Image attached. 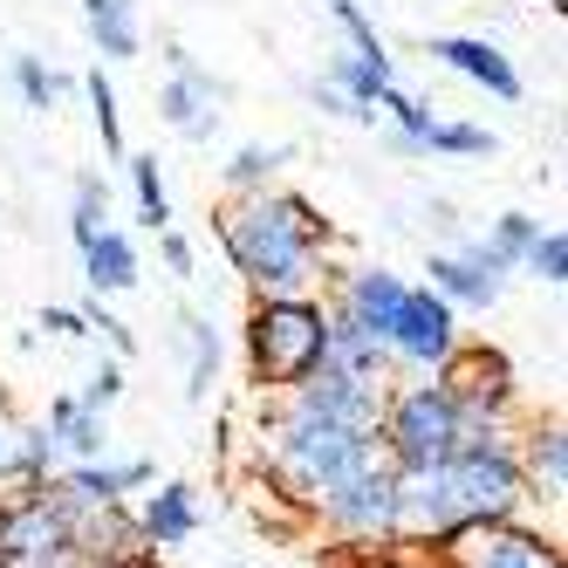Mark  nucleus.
Wrapping results in <instances>:
<instances>
[{
	"label": "nucleus",
	"mask_w": 568,
	"mask_h": 568,
	"mask_svg": "<svg viewBox=\"0 0 568 568\" xmlns=\"http://www.w3.org/2000/svg\"><path fill=\"white\" fill-rule=\"evenodd\" d=\"M220 247L254 295H315L336 254V226L308 192H233L220 206Z\"/></svg>",
	"instance_id": "obj_1"
},
{
	"label": "nucleus",
	"mask_w": 568,
	"mask_h": 568,
	"mask_svg": "<svg viewBox=\"0 0 568 568\" xmlns=\"http://www.w3.org/2000/svg\"><path fill=\"white\" fill-rule=\"evenodd\" d=\"M363 459H377V432H356L343 418L302 412V404L281 397L267 425H261V473L267 494H281L288 507H315L336 479H349Z\"/></svg>",
	"instance_id": "obj_2"
},
{
	"label": "nucleus",
	"mask_w": 568,
	"mask_h": 568,
	"mask_svg": "<svg viewBox=\"0 0 568 568\" xmlns=\"http://www.w3.org/2000/svg\"><path fill=\"white\" fill-rule=\"evenodd\" d=\"M322 343H329V302L322 295H254L240 322V349H247L254 390L281 397L302 377L322 371Z\"/></svg>",
	"instance_id": "obj_3"
},
{
	"label": "nucleus",
	"mask_w": 568,
	"mask_h": 568,
	"mask_svg": "<svg viewBox=\"0 0 568 568\" xmlns=\"http://www.w3.org/2000/svg\"><path fill=\"white\" fill-rule=\"evenodd\" d=\"M438 466H445V486H453V500H459V520H514L527 507L514 425H466L459 445Z\"/></svg>",
	"instance_id": "obj_4"
},
{
	"label": "nucleus",
	"mask_w": 568,
	"mask_h": 568,
	"mask_svg": "<svg viewBox=\"0 0 568 568\" xmlns=\"http://www.w3.org/2000/svg\"><path fill=\"white\" fill-rule=\"evenodd\" d=\"M466 418L453 390L438 377H404L384 390V418H377V453L397 466V473H418V466H438L445 453L459 445Z\"/></svg>",
	"instance_id": "obj_5"
},
{
	"label": "nucleus",
	"mask_w": 568,
	"mask_h": 568,
	"mask_svg": "<svg viewBox=\"0 0 568 568\" xmlns=\"http://www.w3.org/2000/svg\"><path fill=\"white\" fill-rule=\"evenodd\" d=\"M308 514L329 527L336 541H349V548H390V541H397V466H390L384 453L363 459V466H356L349 479H336Z\"/></svg>",
	"instance_id": "obj_6"
},
{
	"label": "nucleus",
	"mask_w": 568,
	"mask_h": 568,
	"mask_svg": "<svg viewBox=\"0 0 568 568\" xmlns=\"http://www.w3.org/2000/svg\"><path fill=\"white\" fill-rule=\"evenodd\" d=\"M432 568H568L561 535L514 520H459L432 541Z\"/></svg>",
	"instance_id": "obj_7"
},
{
	"label": "nucleus",
	"mask_w": 568,
	"mask_h": 568,
	"mask_svg": "<svg viewBox=\"0 0 568 568\" xmlns=\"http://www.w3.org/2000/svg\"><path fill=\"white\" fill-rule=\"evenodd\" d=\"M432 377L453 390V404H459L466 425H514L520 371H514V356H507L500 343H459Z\"/></svg>",
	"instance_id": "obj_8"
},
{
	"label": "nucleus",
	"mask_w": 568,
	"mask_h": 568,
	"mask_svg": "<svg viewBox=\"0 0 568 568\" xmlns=\"http://www.w3.org/2000/svg\"><path fill=\"white\" fill-rule=\"evenodd\" d=\"M459 343H466L459 308L445 302V295H432V288H418V281H404L397 322H390V336H384V349H390V363H397V377H432Z\"/></svg>",
	"instance_id": "obj_9"
},
{
	"label": "nucleus",
	"mask_w": 568,
	"mask_h": 568,
	"mask_svg": "<svg viewBox=\"0 0 568 568\" xmlns=\"http://www.w3.org/2000/svg\"><path fill=\"white\" fill-rule=\"evenodd\" d=\"M158 479L151 459H69L62 473H49V500L55 507H124L131 494Z\"/></svg>",
	"instance_id": "obj_10"
},
{
	"label": "nucleus",
	"mask_w": 568,
	"mask_h": 568,
	"mask_svg": "<svg viewBox=\"0 0 568 568\" xmlns=\"http://www.w3.org/2000/svg\"><path fill=\"white\" fill-rule=\"evenodd\" d=\"M14 561H75L69 514L49 500V486L14 507H0V568H14Z\"/></svg>",
	"instance_id": "obj_11"
},
{
	"label": "nucleus",
	"mask_w": 568,
	"mask_h": 568,
	"mask_svg": "<svg viewBox=\"0 0 568 568\" xmlns=\"http://www.w3.org/2000/svg\"><path fill=\"white\" fill-rule=\"evenodd\" d=\"M165 62H172V83L158 90V116H165L179 138H213V131H220L226 83L199 69V62L185 55V42H165Z\"/></svg>",
	"instance_id": "obj_12"
},
{
	"label": "nucleus",
	"mask_w": 568,
	"mask_h": 568,
	"mask_svg": "<svg viewBox=\"0 0 568 568\" xmlns=\"http://www.w3.org/2000/svg\"><path fill=\"white\" fill-rule=\"evenodd\" d=\"M514 445H520V479H527V500L561 507V494H568V425H561V412L527 418V425L514 432Z\"/></svg>",
	"instance_id": "obj_13"
},
{
	"label": "nucleus",
	"mask_w": 568,
	"mask_h": 568,
	"mask_svg": "<svg viewBox=\"0 0 568 568\" xmlns=\"http://www.w3.org/2000/svg\"><path fill=\"white\" fill-rule=\"evenodd\" d=\"M425 55H432V62H445L453 75H466V83H479L486 97L520 103V69L507 62V49H500V42H486V34H432Z\"/></svg>",
	"instance_id": "obj_14"
},
{
	"label": "nucleus",
	"mask_w": 568,
	"mask_h": 568,
	"mask_svg": "<svg viewBox=\"0 0 568 568\" xmlns=\"http://www.w3.org/2000/svg\"><path fill=\"white\" fill-rule=\"evenodd\" d=\"M425 288L432 295H445L453 308H494L500 302V288H507V267H494L486 261V247L473 240V247H453V254H432L425 261Z\"/></svg>",
	"instance_id": "obj_15"
},
{
	"label": "nucleus",
	"mask_w": 568,
	"mask_h": 568,
	"mask_svg": "<svg viewBox=\"0 0 568 568\" xmlns=\"http://www.w3.org/2000/svg\"><path fill=\"white\" fill-rule=\"evenodd\" d=\"M131 527H138L144 548H185L199 535V494L185 479H165V486L151 479V494L131 507Z\"/></svg>",
	"instance_id": "obj_16"
},
{
	"label": "nucleus",
	"mask_w": 568,
	"mask_h": 568,
	"mask_svg": "<svg viewBox=\"0 0 568 568\" xmlns=\"http://www.w3.org/2000/svg\"><path fill=\"white\" fill-rule=\"evenodd\" d=\"M322 363H329V371H343V377H356V384H397L390 349L363 336L343 308H329V343H322Z\"/></svg>",
	"instance_id": "obj_17"
},
{
	"label": "nucleus",
	"mask_w": 568,
	"mask_h": 568,
	"mask_svg": "<svg viewBox=\"0 0 568 568\" xmlns=\"http://www.w3.org/2000/svg\"><path fill=\"white\" fill-rule=\"evenodd\" d=\"M42 432L55 438L62 466H69V459H103V453H110V418H103V412H90V404H75V390L49 397Z\"/></svg>",
	"instance_id": "obj_18"
},
{
	"label": "nucleus",
	"mask_w": 568,
	"mask_h": 568,
	"mask_svg": "<svg viewBox=\"0 0 568 568\" xmlns=\"http://www.w3.org/2000/svg\"><path fill=\"white\" fill-rule=\"evenodd\" d=\"M83 28L103 62H131L144 49V28H138V0H83Z\"/></svg>",
	"instance_id": "obj_19"
},
{
	"label": "nucleus",
	"mask_w": 568,
	"mask_h": 568,
	"mask_svg": "<svg viewBox=\"0 0 568 568\" xmlns=\"http://www.w3.org/2000/svg\"><path fill=\"white\" fill-rule=\"evenodd\" d=\"M83 281H90V295H124V288H138V247H131V233L103 226L90 247H83Z\"/></svg>",
	"instance_id": "obj_20"
},
{
	"label": "nucleus",
	"mask_w": 568,
	"mask_h": 568,
	"mask_svg": "<svg viewBox=\"0 0 568 568\" xmlns=\"http://www.w3.org/2000/svg\"><path fill=\"white\" fill-rule=\"evenodd\" d=\"M179 336H185V397L206 404L213 384H220V329H213V315L185 308L179 315Z\"/></svg>",
	"instance_id": "obj_21"
},
{
	"label": "nucleus",
	"mask_w": 568,
	"mask_h": 568,
	"mask_svg": "<svg viewBox=\"0 0 568 568\" xmlns=\"http://www.w3.org/2000/svg\"><path fill=\"white\" fill-rule=\"evenodd\" d=\"M322 83H329L336 97H349L356 110H377V103H384V90L397 83V75H390V62H371V55L336 49V55H329V69H322ZM377 116H384V110H377Z\"/></svg>",
	"instance_id": "obj_22"
},
{
	"label": "nucleus",
	"mask_w": 568,
	"mask_h": 568,
	"mask_svg": "<svg viewBox=\"0 0 568 568\" xmlns=\"http://www.w3.org/2000/svg\"><path fill=\"white\" fill-rule=\"evenodd\" d=\"M124 172H131V192H138V220L151 233L172 226V192H165V172H158V151H124Z\"/></svg>",
	"instance_id": "obj_23"
},
{
	"label": "nucleus",
	"mask_w": 568,
	"mask_h": 568,
	"mask_svg": "<svg viewBox=\"0 0 568 568\" xmlns=\"http://www.w3.org/2000/svg\"><path fill=\"white\" fill-rule=\"evenodd\" d=\"M500 138L479 131V124H459V116H432L425 131V158H494Z\"/></svg>",
	"instance_id": "obj_24"
},
{
	"label": "nucleus",
	"mask_w": 568,
	"mask_h": 568,
	"mask_svg": "<svg viewBox=\"0 0 568 568\" xmlns=\"http://www.w3.org/2000/svg\"><path fill=\"white\" fill-rule=\"evenodd\" d=\"M288 158H295L288 144H240V151L226 158V185H233V192H267L274 172L288 165Z\"/></svg>",
	"instance_id": "obj_25"
},
{
	"label": "nucleus",
	"mask_w": 568,
	"mask_h": 568,
	"mask_svg": "<svg viewBox=\"0 0 568 568\" xmlns=\"http://www.w3.org/2000/svg\"><path fill=\"white\" fill-rule=\"evenodd\" d=\"M8 75H14V90H21V103H28V110H55V103L69 97V75H62V69H49L42 55H14V62H8Z\"/></svg>",
	"instance_id": "obj_26"
},
{
	"label": "nucleus",
	"mask_w": 568,
	"mask_h": 568,
	"mask_svg": "<svg viewBox=\"0 0 568 568\" xmlns=\"http://www.w3.org/2000/svg\"><path fill=\"white\" fill-rule=\"evenodd\" d=\"M535 233H541V220H535V213H500V220H494V233H486L479 247H486V261H494V267H507V274H514V267H520V254L535 247Z\"/></svg>",
	"instance_id": "obj_27"
},
{
	"label": "nucleus",
	"mask_w": 568,
	"mask_h": 568,
	"mask_svg": "<svg viewBox=\"0 0 568 568\" xmlns=\"http://www.w3.org/2000/svg\"><path fill=\"white\" fill-rule=\"evenodd\" d=\"M83 90H90V116H97V138H103V158H116V165H124V116H116V83L103 69H90L83 75Z\"/></svg>",
	"instance_id": "obj_28"
},
{
	"label": "nucleus",
	"mask_w": 568,
	"mask_h": 568,
	"mask_svg": "<svg viewBox=\"0 0 568 568\" xmlns=\"http://www.w3.org/2000/svg\"><path fill=\"white\" fill-rule=\"evenodd\" d=\"M514 274H535L541 288H561V281H568V233H561V226H541V233H535V247L520 254Z\"/></svg>",
	"instance_id": "obj_29"
},
{
	"label": "nucleus",
	"mask_w": 568,
	"mask_h": 568,
	"mask_svg": "<svg viewBox=\"0 0 568 568\" xmlns=\"http://www.w3.org/2000/svg\"><path fill=\"white\" fill-rule=\"evenodd\" d=\"M329 21L343 28V42H349V55H371V62H390V49H384V34H377V21L363 14V0H329Z\"/></svg>",
	"instance_id": "obj_30"
},
{
	"label": "nucleus",
	"mask_w": 568,
	"mask_h": 568,
	"mask_svg": "<svg viewBox=\"0 0 568 568\" xmlns=\"http://www.w3.org/2000/svg\"><path fill=\"white\" fill-rule=\"evenodd\" d=\"M103 220H110V192H103V179H75V206H69L75 247H90V240L103 233Z\"/></svg>",
	"instance_id": "obj_31"
},
{
	"label": "nucleus",
	"mask_w": 568,
	"mask_h": 568,
	"mask_svg": "<svg viewBox=\"0 0 568 568\" xmlns=\"http://www.w3.org/2000/svg\"><path fill=\"white\" fill-rule=\"evenodd\" d=\"M124 397V363L116 356H97V371H90V384L75 390V404H90V412H103L110 418V404Z\"/></svg>",
	"instance_id": "obj_32"
},
{
	"label": "nucleus",
	"mask_w": 568,
	"mask_h": 568,
	"mask_svg": "<svg viewBox=\"0 0 568 568\" xmlns=\"http://www.w3.org/2000/svg\"><path fill=\"white\" fill-rule=\"evenodd\" d=\"M83 322H90V336H103V343H110V356H116V363H131V356H138V336H131L124 322L103 308V295H97V302H83Z\"/></svg>",
	"instance_id": "obj_33"
},
{
	"label": "nucleus",
	"mask_w": 568,
	"mask_h": 568,
	"mask_svg": "<svg viewBox=\"0 0 568 568\" xmlns=\"http://www.w3.org/2000/svg\"><path fill=\"white\" fill-rule=\"evenodd\" d=\"M308 97H315V110H329V116H349V124H377V110H356L349 97H336L329 83H322V75L308 83Z\"/></svg>",
	"instance_id": "obj_34"
},
{
	"label": "nucleus",
	"mask_w": 568,
	"mask_h": 568,
	"mask_svg": "<svg viewBox=\"0 0 568 568\" xmlns=\"http://www.w3.org/2000/svg\"><path fill=\"white\" fill-rule=\"evenodd\" d=\"M158 254H165V267H172L179 281H192L199 254H192V240H185V233H172V226H165V233H158Z\"/></svg>",
	"instance_id": "obj_35"
},
{
	"label": "nucleus",
	"mask_w": 568,
	"mask_h": 568,
	"mask_svg": "<svg viewBox=\"0 0 568 568\" xmlns=\"http://www.w3.org/2000/svg\"><path fill=\"white\" fill-rule=\"evenodd\" d=\"M75 568H165L158 548H124V555H97V561H75Z\"/></svg>",
	"instance_id": "obj_36"
},
{
	"label": "nucleus",
	"mask_w": 568,
	"mask_h": 568,
	"mask_svg": "<svg viewBox=\"0 0 568 568\" xmlns=\"http://www.w3.org/2000/svg\"><path fill=\"white\" fill-rule=\"evenodd\" d=\"M42 329L49 336H90V322H83V308H42Z\"/></svg>",
	"instance_id": "obj_37"
},
{
	"label": "nucleus",
	"mask_w": 568,
	"mask_h": 568,
	"mask_svg": "<svg viewBox=\"0 0 568 568\" xmlns=\"http://www.w3.org/2000/svg\"><path fill=\"white\" fill-rule=\"evenodd\" d=\"M14 568H75V561H14Z\"/></svg>",
	"instance_id": "obj_38"
}]
</instances>
